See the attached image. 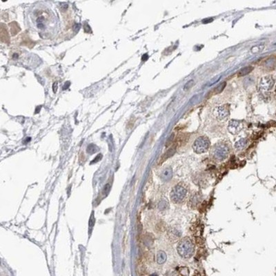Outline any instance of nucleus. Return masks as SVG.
<instances>
[{
  "instance_id": "nucleus-1",
  "label": "nucleus",
  "mask_w": 276,
  "mask_h": 276,
  "mask_svg": "<svg viewBox=\"0 0 276 276\" xmlns=\"http://www.w3.org/2000/svg\"><path fill=\"white\" fill-rule=\"evenodd\" d=\"M178 253L181 257L184 258H189L194 253V244L191 239L189 238L182 239L178 246Z\"/></svg>"
},
{
  "instance_id": "nucleus-2",
  "label": "nucleus",
  "mask_w": 276,
  "mask_h": 276,
  "mask_svg": "<svg viewBox=\"0 0 276 276\" xmlns=\"http://www.w3.org/2000/svg\"><path fill=\"white\" fill-rule=\"evenodd\" d=\"M228 153L229 149L227 146L225 144H218L213 147L212 155L215 160L221 162L228 157Z\"/></svg>"
},
{
  "instance_id": "nucleus-3",
  "label": "nucleus",
  "mask_w": 276,
  "mask_h": 276,
  "mask_svg": "<svg viewBox=\"0 0 276 276\" xmlns=\"http://www.w3.org/2000/svg\"><path fill=\"white\" fill-rule=\"evenodd\" d=\"M210 147V141L207 137H200L195 140L193 145L194 151L198 154L207 151Z\"/></svg>"
},
{
  "instance_id": "nucleus-4",
  "label": "nucleus",
  "mask_w": 276,
  "mask_h": 276,
  "mask_svg": "<svg viewBox=\"0 0 276 276\" xmlns=\"http://www.w3.org/2000/svg\"><path fill=\"white\" fill-rule=\"evenodd\" d=\"M186 189L181 185L175 186L171 193V199L175 203H179L183 201L186 195Z\"/></svg>"
},
{
  "instance_id": "nucleus-5",
  "label": "nucleus",
  "mask_w": 276,
  "mask_h": 276,
  "mask_svg": "<svg viewBox=\"0 0 276 276\" xmlns=\"http://www.w3.org/2000/svg\"><path fill=\"white\" fill-rule=\"evenodd\" d=\"M275 83V80H273V78L271 76H267L263 77L262 79L260 80L259 87L261 90L267 91L269 90L272 88Z\"/></svg>"
},
{
  "instance_id": "nucleus-6",
  "label": "nucleus",
  "mask_w": 276,
  "mask_h": 276,
  "mask_svg": "<svg viewBox=\"0 0 276 276\" xmlns=\"http://www.w3.org/2000/svg\"><path fill=\"white\" fill-rule=\"evenodd\" d=\"M243 129V123L238 120H231L228 123V130L233 135H236Z\"/></svg>"
},
{
  "instance_id": "nucleus-7",
  "label": "nucleus",
  "mask_w": 276,
  "mask_h": 276,
  "mask_svg": "<svg viewBox=\"0 0 276 276\" xmlns=\"http://www.w3.org/2000/svg\"><path fill=\"white\" fill-rule=\"evenodd\" d=\"M213 114H214L216 118L220 119V120H222V119H226L228 116L229 111L226 106H219V107L215 108Z\"/></svg>"
},
{
  "instance_id": "nucleus-8",
  "label": "nucleus",
  "mask_w": 276,
  "mask_h": 276,
  "mask_svg": "<svg viewBox=\"0 0 276 276\" xmlns=\"http://www.w3.org/2000/svg\"><path fill=\"white\" fill-rule=\"evenodd\" d=\"M173 177V170L172 168L168 167L165 168L162 173V179L165 181H169Z\"/></svg>"
},
{
  "instance_id": "nucleus-9",
  "label": "nucleus",
  "mask_w": 276,
  "mask_h": 276,
  "mask_svg": "<svg viewBox=\"0 0 276 276\" xmlns=\"http://www.w3.org/2000/svg\"><path fill=\"white\" fill-rule=\"evenodd\" d=\"M175 148H170V149L168 150L167 151H166L165 154H164L162 156V157H161V160H160V163H162L165 162V160H167L168 158L169 157H171V156H173L174 155V153H175Z\"/></svg>"
},
{
  "instance_id": "nucleus-10",
  "label": "nucleus",
  "mask_w": 276,
  "mask_h": 276,
  "mask_svg": "<svg viewBox=\"0 0 276 276\" xmlns=\"http://www.w3.org/2000/svg\"><path fill=\"white\" fill-rule=\"evenodd\" d=\"M247 144V140L245 138H242L237 142L235 144V147L237 150H242Z\"/></svg>"
},
{
  "instance_id": "nucleus-11",
  "label": "nucleus",
  "mask_w": 276,
  "mask_h": 276,
  "mask_svg": "<svg viewBox=\"0 0 276 276\" xmlns=\"http://www.w3.org/2000/svg\"><path fill=\"white\" fill-rule=\"evenodd\" d=\"M1 40L2 41L6 43H9V36L8 35V33L6 29H4L3 27V24H2L1 28Z\"/></svg>"
},
{
  "instance_id": "nucleus-12",
  "label": "nucleus",
  "mask_w": 276,
  "mask_h": 276,
  "mask_svg": "<svg viewBox=\"0 0 276 276\" xmlns=\"http://www.w3.org/2000/svg\"><path fill=\"white\" fill-rule=\"evenodd\" d=\"M253 68L251 66L243 68V69H242L240 71H239L238 77H242L244 76V75H246L247 74L250 73L253 71Z\"/></svg>"
},
{
  "instance_id": "nucleus-13",
  "label": "nucleus",
  "mask_w": 276,
  "mask_h": 276,
  "mask_svg": "<svg viewBox=\"0 0 276 276\" xmlns=\"http://www.w3.org/2000/svg\"><path fill=\"white\" fill-rule=\"evenodd\" d=\"M166 260V254L164 251H160L157 253V260L158 264H163Z\"/></svg>"
},
{
  "instance_id": "nucleus-14",
  "label": "nucleus",
  "mask_w": 276,
  "mask_h": 276,
  "mask_svg": "<svg viewBox=\"0 0 276 276\" xmlns=\"http://www.w3.org/2000/svg\"><path fill=\"white\" fill-rule=\"evenodd\" d=\"M264 48V44H259V45L253 46L251 49V51L253 53H260V52L262 51Z\"/></svg>"
},
{
  "instance_id": "nucleus-15",
  "label": "nucleus",
  "mask_w": 276,
  "mask_h": 276,
  "mask_svg": "<svg viewBox=\"0 0 276 276\" xmlns=\"http://www.w3.org/2000/svg\"><path fill=\"white\" fill-rule=\"evenodd\" d=\"M179 272L182 276H188L189 274V270L187 267H183L179 268Z\"/></svg>"
},
{
  "instance_id": "nucleus-16",
  "label": "nucleus",
  "mask_w": 276,
  "mask_h": 276,
  "mask_svg": "<svg viewBox=\"0 0 276 276\" xmlns=\"http://www.w3.org/2000/svg\"><path fill=\"white\" fill-rule=\"evenodd\" d=\"M225 87H226V82H223L222 84H220L218 87H216L215 89V94H218V93H220L224 90V88H225Z\"/></svg>"
},
{
  "instance_id": "nucleus-17",
  "label": "nucleus",
  "mask_w": 276,
  "mask_h": 276,
  "mask_svg": "<svg viewBox=\"0 0 276 276\" xmlns=\"http://www.w3.org/2000/svg\"><path fill=\"white\" fill-rule=\"evenodd\" d=\"M10 26L12 27V28H11V29H10V30H11V33H12V35H15V34L17 33L19 31V30H17L16 28H15L16 27L17 28V27H18V26H17V24L16 23H15V22H14L13 23H12V24H10Z\"/></svg>"
},
{
  "instance_id": "nucleus-18",
  "label": "nucleus",
  "mask_w": 276,
  "mask_h": 276,
  "mask_svg": "<svg viewBox=\"0 0 276 276\" xmlns=\"http://www.w3.org/2000/svg\"><path fill=\"white\" fill-rule=\"evenodd\" d=\"M199 201H200V196H198V195H194L193 197L191 200V203L193 206H195L199 202Z\"/></svg>"
},
{
  "instance_id": "nucleus-19",
  "label": "nucleus",
  "mask_w": 276,
  "mask_h": 276,
  "mask_svg": "<svg viewBox=\"0 0 276 276\" xmlns=\"http://www.w3.org/2000/svg\"><path fill=\"white\" fill-rule=\"evenodd\" d=\"M193 85H194V81H193V80H190L189 82H187L186 84L184 85V90H188L191 87H193Z\"/></svg>"
},
{
  "instance_id": "nucleus-20",
  "label": "nucleus",
  "mask_w": 276,
  "mask_h": 276,
  "mask_svg": "<svg viewBox=\"0 0 276 276\" xmlns=\"http://www.w3.org/2000/svg\"><path fill=\"white\" fill-rule=\"evenodd\" d=\"M61 8H62V9L63 10H66L67 9V8H68V4L66 3H61Z\"/></svg>"
},
{
  "instance_id": "nucleus-21",
  "label": "nucleus",
  "mask_w": 276,
  "mask_h": 276,
  "mask_svg": "<svg viewBox=\"0 0 276 276\" xmlns=\"http://www.w3.org/2000/svg\"><path fill=\"white\" fill-rule=\"evenodd\" d=\"M173 135H171V136L169 137V139L167 142H166V147H167V146H169V144H171V142H172V140H173Z\"/></svg>"
},
{
  "instance_id": "nucleus-22",
  "label": "nucleus",
  "mask_w": 276,
  "mask_h": 276,
  "mask_svg": "<svg viewBox=\"0 0 276 276\" xmlns=\"http://www.w3.org/2000/svg\"><path fill=\"white\" fill-rule=\"evenodd\" d=\"M53 92L54 93L57 92V82H55L54 84H53Z\"/></svg>"
},
{
  "instance_id": "nucleus-23",
  "label": "nucleus",
  "mask_w": 276,
  "mask_h": 276,
  "mask_svg": "<svg viewBox=\"0 0 276 276\" xmlns=\"http://www.w3.org/2000/svg\"><path fill=\"white\" fill-rule=\"evenodd\" d=\"M148 55H147V54H145V55H143V56H142V61H145V60H147V59H148Z\"/></svg>"
},
{
  "instance_id": "nucleus-24",
  "label": "nucleus",
  "mask_w": 276,
  "mask_h": 276,
  "mask_svg": "<svg viewBox=\"0 0 276 276\" xmlns=\"http://www.w3.org/2000/svg\"><path fill=\"white\" fill-rule=\"evenodd\" d=\"M79 28H80V24H75V27H74V29L77 31V30H79Z\"/></svg>"
},
{
  "instance_id": "nucleus-25",
  "label": "nucleus",
  "mask_w": 276,
  "mask_h": 276,
  "mask_svg": "<svg viewBox=\"0 0 276 276\" xmlns=\"http://www.w3.org/2000/svg\"><path fill=\"white\" fill-rule=\"evenodd\" d=\"M69 86H70V82H68L67 85H66V84H64V86L63 88H64V90H65V89H67V88L69 87Z\"/></svg>"
},
{
  "instance_id": "nucleus-26",
  "label": "nucleus",
  "mask_w": 276,
  "mask_h": 276,
  "mask_svg": "<svg viewBox=\"0 0 276 276\" xmlns=\"http://www.w3.org/2000/svg\"><path fill=\"white\" fill-rule=\"evenodd\" d=\"M150 276H157V274H155V273H153V274L150 275Z\"/></svg>"
},
{
  "instance_id": "nucleus-27",
  "label": "nucleus",
  "mask_w": 276,
  "mask_h": 276,
  "mask_svg": "<svg viewBox=\"0 0 276 276\" xmlns=\"http://www.w3.org/2000/svg\"><path fill=\"white\" fill-rule=\"evenodd\" d=\"M195 276H200V275L199 273H197V274H195Z\"/></svg>"
}]
</instances>
